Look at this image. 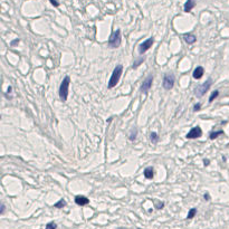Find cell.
Masks as SVG:
<instances>
[{"label": "cell", "mask_w": 229, "mask_h": 229, "mask_svg": "<svg viewBox=\"0 0 229 229\" xmlns=\"http://www.w3.org/2000/svg\"><path fill=\"white\" fill-rule=\"evenodd\" d=\"M122 73H123V66L122 65H116L115 68L113 69V73H112L111 78L109 79V83H107V88L109 90H112L113 87H115L116 85L119 84L120 78L122 76Z\"/></svg>", "instance_id": "obj_1"}, {"label": "cell", "mask_w": 229, "mask_h": 229, "mask_svg": "<svg viewBox=\"0 0 229 229\" xmlns=\"http://www.w3.org/2000/svg\"><path fill=\"white\" fill-rule=\"evenodd\" d=\"M69 84H70V77L65 76L63 82L60 83L59 86V98L63 102H66L68 97V90H69Z\"/></svg>", "instance_id": "obj_2"}, {"label": "cell", "mask_w": 229, "mask_h": 229, "mask_svg": "<svg viewBox=\"0 0 229 229\" xmlns=\"http://www.w3.org/2000/svg\"><path fill=\"white\" fill-rule=\"evenodd\" d=\"M121 42H122V35H121V30L120 29H116L115 31H113L111 34L110 38H109V42H107V45L110 48H118L121 45Z\"/></svg>", "instance_id": "obj_3"}, {"label": "cell", "mask_w": 229, "mask_h": 229, "mask_svg": "<svg viewBox=\"0 0 229 229\" xmlns=\"http://www.w3.org/2000/svg\"><path fill=\"white\" fill-rule=\"evenodd\" d=\"M211 85H212V79L211 78H208L204 84L199 85V86L196 88V91H195L196 96H197L198 98H201L204 94L208 92V90L211 87Z\"/></svg>", "instance_id": "obj_4"}, {"label": "cell", "mask_w": 229, "mask_h": 229, "mask_svg": "<svg viewBox=\"0 0 229 229\" xmlns=\"http://www.w3.org/2000/svg\"><path fill=\"white\" fill-rule=\"evenodd\" d=\"M174 83H176L174 75L172 73H165L164 76H163V82H162V85H163L164 90H167V91L171 90L174 86Z\"/></svg>", "instance_id": "obj_5"}, {"label": "cell", "mask_w": 229, "mask_h": 229, "mask_svg": "<svg viewBox=\"0 0 229 229\" xmlns=\"http://www.w3.org/2000/svg\"><path fill=\"white\" fill-rule=\"evenodd\" d=\"M153 42H154V39L151 37V38L144 40L142 44H140V45H139V54H140V55H143L145 51H148L151 47H152Z\"/></svg>", "instance_id": "obj_6"}, {"label": "cell", "mask_w": 229, "mask_h": 229, "mask_svg": "<svg viewBox=\"0 0 229 229\" xmlns=\"http://www.w3.org/2000/svg\"><path fill=\"white\" fill-rule=\"evenodd\" d=\"M152 83H153V76L152 75H149V76L146 77L144 81H143V83H142V85H141L140 91H141L142 93L146 94L149 91H150V88L152 87Z\"/></svg>", "instance_id": "obj_7"}, {"label": "cell", "mask_w": 229, "mask_h": 229, "mask_svg": "<svg viewBox=\"0 0 229 229\" xmlns=\"http://www.w3.org/2000/svg\"><path fill=\"white\" fill-rule=\"evenodd\" d=\"M201 135H202V130H201V127L196 126V127H192V129L188 132L186 137H187V139H198V137H200Z\"/></svg>", "instance_id": "obj_8"}, {"label": "cell", "mask_w": 229, "mask_h": 229, "mask_svg": "<svg viewBox=\"0 0 229 229\" xmlns=\"http://www.w3.org/2000/svg\"><path fill=\"white\" fill-rule=\"evenodd\" d=\"M75 204L77 206H86L87 204H90V199L85 196H76L75 197Z\"/></svg>", "instance_id": "obj_9"}, {"label": "cell", "mask_w": 229, "mask_h": 229, "mask_svg": "<svg viewBox=\"0 0 229 229\" xmlns=\"http://www.w3.org/2000/svg\"><path fill=\"white\" fill-rule=\"evenodd\" d=\"M196 5H197V0H187L185 6H183L185 12H190L196 7Z\"/></svg>", "instance_id": "obj_10"}, {"label": "cell", "mask_w": 229, "mask_h": 229, "mask_svg": "<svg viewBox=\"0 0 229 229\" xmlns=\"http://www.w3.org/2000/svg\"><path fill=\"white\" fill-rule=\"evenodd\" d=\"M204 69L202 66H198V67L195 68V70H193V73H192V77L195 78V79H200L201 77L204 76Z\"/></svg>", "instance_id": "obj_11"}, {"label": "cell", "mask_w": 229, "mask_h": 229, "mask_svg": "<svg viewBox=\"0 0 229 229\" xmlns=\"http://www.w3.org/2000/svg\"><path fill=\"white\" fill-rule=\"evenodd\" d=\"M183 39H185V42L189 44V45H192L193 42H196L197 40V37H196V35L193 34H185L183 35Z\"/></svg>", "instance_id": "obj_12"}, {"label": "cell", "mask_w": 229, "mask_h": 229, "mask_svg": "<svg viewBox=\"0 0 229 229\" xmlns=\"http://www.w3.org/2000/svg\"><path fill=\"white\" fill-rule=\"evenodd\" d=\"M153 176H154V171H153L152 167H148L144 169V177L146 179H153Z\"/></svg>", "instance_id": "obj_13"}, {"label": "cell", "mask_w": 229, "mask_h": 229, "mask_svg": "<svg viewBox=\"0 0 229 229\" xmlns=\"http://www.w3.org/2000/svg\"><path fill=\"white\" fill-rule=\"evenodd\" d=\"M145 60V56H140L139 58H136V60L134 62V64H133V69H136V68L139 67L141 64H143V62Z\"/></svg>", "instance_id": "obj_14"}, {"label": "cell", "mask_w": 229, "mask_h": 229, "mask_svg": "<svg viewBox=\"0 0 229 229\" xmlns=\"http://www.w3.org/2000/svg\"><path fill=\"white\" fill-rule=\"evenodd\" d=\"M136 136H137V129H136V127H133V129L131 130L130 134H129V139H130L131 141H135Z\"/></svg>", "instance_id": "obj_15"}, {"label": "cell", "mask_w": 229, "mask_h": 229, "mask_svg": "<svg viewBox=\"0 0 229 229\" xmlns=\"http://www.w3.org/2000/svg\"><path fill=\"white\" fill-rule=\"evenodd\" d=\"M224 134V131H217V132H211L210 134H209V139L210 140H215V139H217V137H219L220 135Z\"/></svg>", "instance_id": "obj_16"}, {"label": "cell", "mask_w": 229, "mask_h": 229, "mask_svg": "<svg viewBox=\"0 0 229 229\" xmlns=\"http://www.w3.org/2000/svg\"><path fill=\"white\" fill-rule=\"evenodd\" d=\"M65 206H66V201H65L64 199H60L58 202H56V204H54V207L57 208V209H62V208L65 207Z\"/></svg>", "instance_id": "obj_17"}, {"label": "cell", "mask_w": 229, "mask_h": 229, "mask_svg": "<svg viewBox=\"0 0 229 229\" xmlns=\"http://www.w3.org/2000/svg\"><path fill=\"white\" fill-rule=\"evenodd\" d=\"M150 140H151V142H153V143H157L158 140H159L158 133H157V132H151V134H150Z\"/></svg>", "instance_id": "obj_18"}, {"label": "cell", "mask_w": 229, "mask_h": 229, "mask_svg": "<svg viewBox=\"0 0 229 229\" xmlns=\"http://www.w3.org/2000/svg\"><path fill=\"white\" fill-rule=\"evenodd\" d=\"M196 213H197V209H196V208H191V209L189 210V212H188L187 219H192L196 216Z\"/></svg>", "instance_id": "obj_19"}, {"label": "cell", "mask_w": 229, "mask_h": 229, "mask_svg": "<svg viewBox=\"0 0 229 229\" xmlns=\"http://www.w3.org/2000/svg\"><path fill=\"white\" fill-rule=\"evenodd\" d=\"M218 95H219V91H218V90L213 91V92L211 93V95H210V97H209V103L213 102V100H215V98H217V97H218Z\"/></svg>", "instance_id": "obj_20"}, {"label": "cell", "mask_w": 229, "mask_h": 229, "mask_svg": "<svg viewBox=\"0 0 229 229\" xmlns=\"http://www.w3.org/2000/svg\"><path fill=\"white\" fill-rule=\"evenodd\" d=\"M56 228H57V225H56L54 221L48 222V224L46 225V227H45V229H56Z\"/></svg>", "instance_id": "obj_21"}, {"label": "cell", "mask_w": 229, "mask_h": 229, "mask_svg": "<svg viewBox=\"0 0 229 229\" xmlns=\"http://www.w3.org/2000/svg\"><path fill=\"white\" fill-rule=\"evenodd\" d=\"M154 207H155L158 210H160V209H162V208L164 207V204H163V202H160V201H157L155 204H154Z\"/></svg>", "instance_id": "obj_22"}, {"label": "cell", "mask_w": 229, "mask_h": 229, "mask_svg": "<svg viewBox=\"0 0 229 229\" xmlns=\"http://www.w3.org/2000/svg\"><path fill=\"white\" fill-rule=\"evenodd\" d=\"M200 109H201V104H200V103H197V104H195V106H193V111H195V112L200 111Z\"/></svg>", "instance_id": "obj_23"}, {"label": "cell", "mask_w": 229, "mask_h": 229, "mask_svg": "<svg viewBox=\"0 0 229 229\" xmlns=\"http://www.w3.org/2000/svg\"><path fill=\"white\" fill-rule=\"evenodd\" d=\"M49 2H51L54 7H59V2L57 0H49Z\"/></svg>", "instance_id": "obj_24"}, {"label": "cell", "mask_w": 229, "mask_h": 229, "mask_svg": "<svg viewBox=\"0 0 229 229\" xmlns=\"http://www.w3.org/2000/svg\"><path fill=\"white\" fill-rule=\"evenodd\" d=\"M19 42H20L19 39H14V40L11 42V44H10V46H11V47H14V46H17L18 44H19Z\"/></svg>", "instance_id": "obj_25"}, {"label": "cell", "mask_w": 229, "mask_h": 229, "mask_svg": "<svg viewBox=\"0 0 229 229\" xmlns=\"http://www.w3.org/2000/svg\"><path fill=\"white\" fill-rule=\"evenodd\" d=\"M204 200H207V201H209V200H210V196H209L208 192H206V193H204Z\"/></svg>", "instance_id": "obj_26"}, {"label": "cell", "mask_w": 229, "mask_h": 229, "mask_svg": "<svg viewBox=\"0 0 229 229\" xmlns=\"http://www.w3.org/2000/svg\"><path fill=\"white\" fill-rule=\"evenodd\" d=\"M5 210H6V206H5V204H1V211H0V213L3 215V213H5Z\"/></svg>", "instance_id": "obj_27"}, {"label": "cell", "mask_w": 229, "mask_h": 229, "mask_svg": "<svg viewBox=\"0 0 229 229\" xmlns=\"http://www.w3.org/2000/svg\"><path fill=\"white\" fill-rule=\"evenodd\" d=\"M11 92H12V87H11V86H9L8 90H7V93H11Z\"/></svg>", "instance_id": "obj_28"}, {"label": "cell", "mask_w": 229, "mask_h": 229, "mask_svg": "<svg viewBox=\"0 0 229 229\" xmlns=\"http://www.w3.org/2000/svg\"><path fill=\"white\" fill-rule=\"evenodd\" d=\"M204 165H208V164L210 163V161H209V160H204Z\"/></svg>", "instance_id": "obj_29"}, {"label": "cell", "mask_w": 229, "mask_h": 229, "mask_svg": "<svg viewBox=\"0 0 229 229\" xmlns=\"http://www.w3.org/2000/svg\"><path fill=\"white\" fill-rule=\"evenodd\" d=\"M112 119H113V118H110V119H109V120H107V121H106V122H107V123H110V122H111V121H112Z\"/></svg>", "instance_id": "obj_30"}, {"label": "cell", "mask_w": 229, "mask_h": 229, "mask_svg": "<svg viewBox=\"0 0 229 229\" xmlns=\"http://www.w3.org/2000/svg\"><path fill=\"white\" fill-rule=\"evenodd\" d=\"M116 229H127V228H125V227H119V228H116Z\"/></svg>", "instance_id": "obj_31"}, {"label": "cell", "mask_w": 229, "mask_h": 229, "mask_svg": "<svg viewBox=\"0 0 229 229\" xmlns=\"http://www.w3.org/2000/svg\"><path fill=\"white\" fill-rule=\"evenodd\" d=\"M137 229H142V228H137Z\"/></svg>", "instance_id": "obj_32"}, {"label": "cell", "mask_w": 229, "mask_h": 229, "mask_svg": "<svg viewBox=\"0 0 229 229\" xmlns=\"http://www.w3.org/2000/svg\"><path fill=\"white\" fill-rule=\"evenodd\" d=\"M228 105H229V104H228Z\"/></svg>", "instance_id": "obj_33"}]
</instances>
